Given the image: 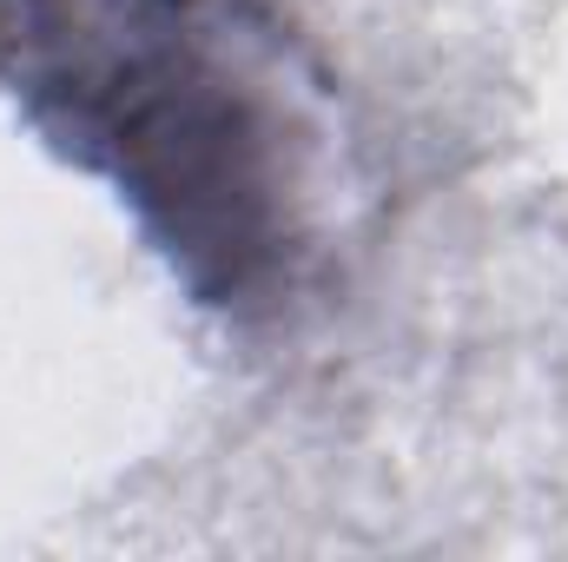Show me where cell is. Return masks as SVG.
I'll return each mask as SVG.
<instances>
[{"label":"cell","instance_id":"cell-1","mask_svg":"<svg viewBox=\"0 0 568 562\" xmlns=\"http://www.w3.org/2000/svg\"><path fill=\"white\" fill-rule=\"evenodd\" d=\"M0 93L120 192L192 304L252 324L304 291L324 127L252 0H0Z\"/></svg>","mask_w":568,"mask_h":562}]
</instances>
